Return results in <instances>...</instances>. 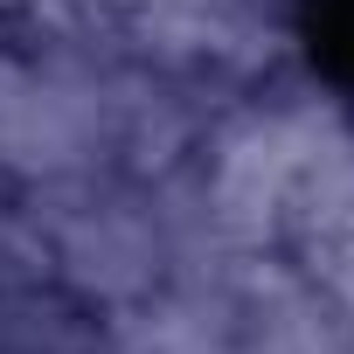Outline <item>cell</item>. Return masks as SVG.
Returning <instances> with one entry per match:
<instances>
[{"instance_id": "5b68a950", "label": "cell", "mask_w": 354, "mask_h": 354, "mask_svg": "<svg viewBox=\"0 0 354 354\" xmlns=\"http://www.w3.org/2000/svg\"><path fill=\"white\" fill-rule=\"evenodd\" d=\"M104 347H111V354H243L230 292L174 285V278H167L160 292L118 306V313L104 319Z\"/></svg>"}, {"instance_id": "8992f818", "label": "cell", "mask_w": 354, "mask_h": 354, "mask_svg": "<svg viewBox=\"0 0 354 354\" xmlns=\"http://www.w3.org/2000/svg\"><path fill=\"white\" fill-rule=\"evenodd\" d=\"M28 285H56L49 243L21 202H0V292H28Z\"/></svg>"}, {"instance_id": "7a4b0ae2", "label": "cell", "mask_w": 354, "mask_h": 354, "mask_svg": "<svg viewBox=\"0 0 354 354\" xmlns=\"http://www.w3.org/2000/svg\"><path fill=\"white\" fill-rule=\"evenodd\" d=\"M333 132H347V125L319 97H257V104L230 111L209 132V153L195 160L223 236H236L243 250H271L292 188L333 146Z\"/></svg>"}, {"instance_id": "277c9868", "label": "cell", "mask_w": 354, "mask_h": 354, "mask_svg": "<svg viewBox=\"0 0 354 354\" xmlns=\"http://www.w3.org/2000/svg\"><path fill=\"white\" fill-rule=\"evenodd\" d=\"M230 313H236L243 354H354V333L340 326L326 292L299 264H278L271 250L243 257L230 285Z\"/></svg>"}, {"instance_id": "52a82bcc", "label": "cell", "mask_w": 354, "mask_h": 354, "mask_svg": "<svg viewBox=\"0 0 354 354\" xmlns=\"http://www.w3.org/2000/svg\"><path fill=\"white\" fill-rule=\"evenodd\" d=\"M243 8H257V15H271V21H285V15L299 8V0H243Z\"/></svg>"}, {"instance_id": "6da1fadb", "label": "cell", "mask_w": 354, "mask_h": 354, "mask_svg": "<svg viewBox=\"0 0 354 354\" xmlns=\"http://www.w3.org/2000/svg\"><path fill=\"white\" fill-rule=\"evenodd\" d=\"M49 243L56 285L77 306H132L167 285V236L146 209V181L104 167V174H70V181H35L21 202Z\"/></svg>"}, {"instance_id": "3957f363", "label": "cell", "mask_w": 354, "mask_h": 354, "mask_svg": "<svg viewBox=\"0 0 354 354\" xmlns=\"http://www.w3.org/2000/svg\"><path fill=\"white\" fill-rule=\"evenodd\" d=\"M125 49L167 77H257L285 56V21L243 0H118Z\"/></svg>"}]
</instances>
